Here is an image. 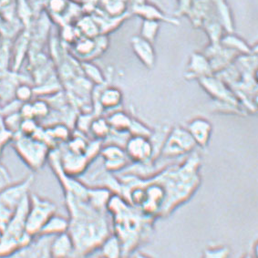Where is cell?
<instances>
[{
  "label": "cell",
  "mask_w": 258,
  "mask_h": 258,
  "mask_svg": "<svg viewBox=\"0 0 258 258\" xmlns=\"http://www.w3.org/2000/svg\"><path fill=\"white\" fill-rule=\"evenodd\" d=\"M70 214L68 233L75 245L77 257H86L95 253L112 231L107 212L97 210L87 200L65 194Z\"/></svg>",
  "instance_id": "obj_1"
},
{
  "label": "cell",
  "mask_w": 258,
  "mask_h": 258,
  "mask_svg": "<svg viewBox=\"0 0 258 258\" xmlns=\"http://www.w3.org/2000/svg\"><path fill=\"white\" fill-rule=\"evenodd\" d=\"M112 219V234L120 240L123 257L138 251L153 231L154 218L130 205L119 195L112 194L107 206Z\"/></svg>",
  "instance_id": "obj_2"
},
{
  "label": "cell",
  "mask_w": 258,
  "mask_h": 258,
  "mask_svg": "<svg viewBox=\"0 0 258 258\" xmlns=\"http://www.w3.org/2000/svg\"><path fill=\"white\" fill-rule=\"evenodd\" d=\"M29 206V196L20 204L10 224L0 234V258L10 256L19 249L29 245L35 238L26 230Z\"/></svg>",
  "instance_id": "obj_3"
},
{
  "label": "cell",
  "mask_w": 258,
  "mask_h": 258,
  "mask_svg": "<svg viewBox=\"0 0 258 258\" xmlns=\"http://www.w3.org/2000/svg\"><path fill=\"white\" fill-rule=\"evenodd\" d=\"M12 143L19 158L32 171L40 170L47 163L51 149L42 140L18 133Z\"/></svg>",
  "instance_id": "obj_4"
},
{
  "label": "cell",
  "mask_w": 258,
  "mask_h": 258,
  "mask_svg": "<svg viewBox=\"0 0 258 258\" xmlns=\"http://www.w3.org/2000/svg\"><path fill=\"white\" fill-rule=\"evenodd\" d=\"M56 212L57 206L51 200L30 192L29 210L26 218L27 232L33 237L38 236L44 225Z\"/></svg>",
  "instance_id": "obj_5"
},
{
  "label": "cell",
  "mask_w": 258,
  "mask_h": 258,
  "mask_svg": "<svg viewBox=\"0 0 258 258\" xmlns=\"http://www.w3.org/2000/svg\"><path fill=\"white\" fill-rule=\"evenodd\" d=\"M196 146L188 131L178 126L169 131L161 153L163 157H178L190 153Z\"/></svg>",
  "instance_id": "obj_6"
},
{
  "label": "cell",
  "mask_w": 258,
  "mask_h": 258,
  "mask_svg": "<svg viewBox=\"0 0 258 258\" xmlns=\"http://www.w3.org/2000/svg\"><path fill=\"white\" fill-rule=\"evenodd\" d=\"M34 182L35 177L30 174L19 182H12L0 192V204L16 212L20 204L29 196Z\"/></svg>",
  "instance_id": "obj_7"
},
{
  "label": "cell",
  "mask_w": 258,
  "mask_h": 258,
  "mask_svg": "<svg viewBox=\"0 0 258 258\" xmlns=\"http://www.w3.org/2000/svg\"><path fill=\"white\" fill-rule=\"evenodd\" d=\"M59 164L62 172L68 176L78 178L86 173L91 161L84 153L72 152L70 149H58Z\"/></svg>",
  "instance_id": "obj_8"
},
{
  "label": "cell",
  "mask_w": 258,
  "mask_h": 258,
  "mask_svg": "<svg viewBox=\"0 0 258 258\" xmlns=\"http://www.w3.org/2000/svg\"><path fill=\"white\" fill-rule=\"evenodd\" d=\"M198 81L215 101L239 107L238 99L234 95V92L231 91L228 85H226L220 78L211 75L201 78Z\"/></svg>",
  "instance_id": "obj_9"
},
{
  "label": "cell",
  "mask_w": 258,
  "mask_h": 258,
  "mask_svg": "<svg viewBox=\"0 0 258 258\" xmlns=\"http://www.w3.org/2000/svg\"><path fill=\"white\" fill-rule=\"evenodd\" d=\"M125 152L134 163H147L153 162L155 150L151 138L131 136L125 144Z\"/></svg>",
  "instance_id": "obj_10"
},
{
  "label": "cell",
  "mask_w": 258,
  "mask_h": 258,
  "mask_svg": "<svg viewBox=\"0 0 258 258\" xmlns=\"http://www.w3.org/2000/svg\"><path fill=\"white\" fill-rule=\"evenodd\" d=\"M100 154L103 159V166L107 172H119L123 170L128 164L129 158L125 150L119 145L108 144L101 148Z\"/></svg>",
  "instance_id": "obj_11"
},
{
  "label": "cell",
  "mask_w": 258,
  "mask_h": 258,
  "mask_svg": "<svg viewBox=\"0 0 258 258\" xmlns=\"http://www.w3.org/2000/svg\"><path fill=\"white\" fill-rule=\"evenodd\" d=\"M51 238L52 237L38 235L29 245L4 258H51L49 252Z\"/></svg>",
  "instance_id": "obj_12"
},
{
  "label": "cell",
  "mask_w": 258,
  "mask_h": 258,
  "mask_svg": "<svg viewBox=\"0 0 258 258\" xmlns=\"http://www.w3.org/2000/svg\"><path fill=\"white\" fill-rule=\"evenodd\" d=\"M186 130L197 146L202 148L208 146L213 133V126L209 120L201 117L195 118L188 123Z\"/></svg>",
  "instance_id": "obj_13"
},
{
  "label": "cell",
  "mask_w": 258,
  "mask_h": 258,
  "mask_svg": "<svg viewBox=\"0 0 258 258\" xmlns=\"http://www.w3.org/2000/svg\"><path fill=\"white\" fill-rule=\"evenodd\" d=\"M49 252L51 258H77L75 245L68 232L51 238Z\"/></svg>",
  "instance_id": "obj_14"
},
{
  "label": "cell",
  "mask_w": 258,
  "mask_h": 258,
  "mask_svg": "<svg viewBox=\"0 0 258 258\" xmlns=\"http://www.w3.org/2000/svg\"><path fill=\"white\" fill-rule=\"evenodd\" d=\"M131 46L134 54L140 61L148 69H153L155 63V50L153 44L142 38L141 36H134L131 38Z\"/></svg>",
  "instance_id": "obj_15"
},
{
  "label": "cell",
  "mask_w": 258,
  "mask_h": 258,
  "mask_svg": "<svg viewBox=\"0 0 258 258\" xmlns=\"http://www.w3.org/2000/svg\"><path fill=\"white\" fill-rule=\"evenodd\" d=\"M214 75L210 63L204 53H192L188 63L185 77L189 80H199L204 77Z\"/></svg>",
  "instance_id": "obj_16"
},
{
  "label": "cell",
  "mask_w": 258,
  "mask_h": 258,
  "mask_svg": "<svg viewBox=\"0 0 258 258\" xmlns=\"http://www.w3.org/2000/svg\"><path fill=\"white\" fill-rule=\"evenodd\" d=\"M133 13L138 15L141 18H143L144 20H153L158 22L163 21V22H166L168 24L175 25V26L180 25L178 19L168 17L155 6L146 2L138 5H134Z\"/></svg>",
  "instance_id": "obj_17"
},
{
  "label": "cell",
  "mask_w": 258,
  "mask_h": 258,
  "mask_svg": "<svg viewBox=\"0 0 258 258\" xmlns=\"http://www.w3.org/2000/svg\"><path fill=\"white\" fill-rule=\"evenodd\" d=\"M69 225V218L55 214L47 221L38 235L54 237L58 234L67 233Z\"/></svg>",
  "instance_id": "obj_18"
},
{
  "label": "cell",
  "mask_w": 258,
  "mask_h": 258,
  "mask_svg": "<svg viewBox=\"0 0 258 258\" xmlns=\"http://www.w3.org/2000/svg\"><path fill=\"white\" fill-rule=\"evenodd\" d=\"M98 101L101 109H114L121 104L122 93L116 87L107 86L101 90L98 96Z\"/></svg>",
  "instance_id": "obj_19"
},
{
  "label": "cell",
  "mask_w": 258,
  "mask_h": 258,
  "mask_svg": "<svg viewBox=\"0 0 258 258\" xmlns=\"http://www.w3.org/2000/svg\"><path fill=\"white\" fill-rule=\"evenodd\" d=\"M101 252V255L105 258L123 257L122 246L120 240L117 238L115 234H111L106 238L98 249Z\"/></svg>",
  "instance_id": "obj_20"
},
{
  "label": "cell",
  "mask_w": 258,
  "mask_h": 258,
  "mask_svg": "<svg viewBox=\"0 0 258 258\" xmlns=\"http://www.w3.org/2000/svg\"><path fill=\"white\" fill-rule=\"evenodd\" d=\"M219 43L223 47L231 49L238 54H242V55L252 54V48L249 47L244 39L235 36L233 33H228L225 36H223Z\"/></svg>",
  "instance_id": "obj_21"
},
{
  "label": "cell",
  "mask_w": 258,
  "mask_h": 258,
  "mask_svg": "<svg viewBox=\"0 0 258 258\" xmlns=\"http://www.w3.org/2000/svg\"><path fill=\"white\" fill-rule=\"evenodd\" d=\"M214 6L216 9L217 16L219 18V23L228 33L234 32V21L229 6L225 0H213Z\"/></svg>",
  "instance_id": "obj_22"
},
{
  "label": "cell",
  "mask_w": 258,
  "mask_h": 258,
  "mask_svg": "<svg viewBox=\"0 0 258 258\" xmlns=\"http://www.w3.org/2000/svg\"><path fill=\"white\" fill-rule=\"evenodd\" d=\"M110 130L118 133H129L130 125L133 118L123 111H116L110 114L107 119Z\"/></svg>",
  "instance_id": "obj_23"
},
{
  "label": "cell",
  "mask_w": 258,
  "mask_h": 258,
  "mask_svg": "<svg viewBox=\"0 0 258 258\" xmlns=\"http://www.w3.org/2000/svg\"><path fill=\"white\" fill-rule=\"evenodd\" d=\"M90 132L95 137L96 140H104L110 133V127L104 118L98 117L93 119L90 126Z\"/></svg>",
  "instance_id": "obj_24"
},
{
  "label": "cell",
  "mask_w": 258,
  "mask_h": 258,
  "mask_svg": "<svg viewBox=\"0 0 258 258\" xmlns=\"http://www.w3.org/2000/svg\"><path fill=\"white\" fill-rule=\"evenodd\" d=\"M82 72L88 78L89 82L95 83L97 85H102L105 82V79L101 70L94 64L89 61H84L82 64Z\"/></svg>",
  "instance_id": "obj_25"
},
{
  "label": "cell",
  "mask_w": 258,
  "mask_h": 258,
  "mask_svg": "<svg viewBox=\"0 0 258 258\" xmlns=\"http://www.w3.org/2000/svg\"><path fill=\"white\" fill-rule=\"evenodd\" d=\"M160 29V22L153 20H144L141 28V37L148 40L151 43H154L158 32Z\"/></svg>",
  "instance_id": "obj_26"
},
{
  "label": "cell",
  "mask_w": 258,
  "mask_h": 258,
  "mask_svg": "<svg viewBox=\"0 0 258 258\" xmlns=\"http://www.w3.org/2000/svg\"><path fill=\"white\" fill-rule=\"evenodd\" d=\"M23 120L22 116L19 112L4 115L3 117V127L9 130L12 134H18L20 130V125Z\"/></svg>",
  "instance_id": "obj_27"
},
{
  "label": "cell",
  "mask_w": 258,
  "mask_h": 258,
  "mask_svg": "<svg viewBox=\"0 0 258 258\" xmlns=\"http://www.w3.org/2000/svg\"><path fill=\"white\" fill-rule=\"evenodd\" d=\"M129 134L132 136L151 138V136L153 134V132L146 125H144L142 121L133 118L131 125H130Z\"/></svg>",
  "instance_id": "obj_28"
},
{
  "label": "cell",
  "mask_w": 258,
  "mask_h": 258,
  "mask_svg": "<svg viewBox=\"0 0 258 258\" xmlns=\"http://www.w3.org/2000/svg\"><path fill=\"white\" fill-rule=\"evenodd\" d=\"M34 91L27 84H21L19 85L16 91H15V96L16 100L20 101L21 103L25 102H29L31 101L33 97Z\"/></svg>",
  "instance_id": "obj_29"
},
{
  "label": "cell",
  "mask_w": 258,
  "mask_h": 258,
  "mask_svg": "<svg viewBox=\"0 0 258 258\" xmlns=\"http://www.w3.org/2000/svg\"><path fill=\"white\" fill-rule=\"evenodd\" d=\"M32 104L34 119L37 118H45L49 114V105L45 101H36Z\"/></svg>",
  "instance_id": "obj_30"
},
{
  "label": "cell",
  "mask_w": 258,
  "mask_h": 258,
  "mask_svg": "<svg viewBox=\"0 0 258 258\" xmlns=\"http://www.w3.org/2000/svg\"><path fill=\"white\" fill-rule=\"evenodd\" d=\"M38 129L36 119H23L20 125L19 133L27 136H33Z\"/></svg>",
  "instance_id": "obj_31"
},
{
  "label": "cell",
  "mask_w": 258,
  "mask_h": 258,
  "mask_svg": "<svg viewBox=\"0 0 258 258\" xmlns=\"http://www.w3.org/2000/svg\"><path fill=\"white\" fill-rule=\"evenodd\" d=\"M229 249L224 246H217L206 249L204 258H228Z\"/></svg>",
  "instance_id": "obj_32"
},
{
  "label": "cell",
  "mask_w": 258,
  "mask_h": 258,
  "mask_svg": "<svg viewBox=\"0 0 258 258\" xmlns=\"http://www.w3.org/2000/svg\"><path fill=\"white\" fill-rule=\"evenodd\" d=\"M12 183V178L8 168L0 163V192Z\"/></svg>",
  "instance_id": "obj_33"
},
{
  "label": "cell",
  "mask_w": 258,
  "mask_h": 258,
  "mask_svg": "<svg viewBox=\"0 0 258 258\" xmlns=\"http://www.w3.org/2000/svg\"><path fill=\"white\" fill-rule=\"evenodd\" d=\"M191 0H179V4H180V9L178 11L179 14H187L188 11L190 10L191 5Z\"/></svg>",
  "instance_id": "obj_34"
},
{
  "label": "cell",
  "mask_w": 258,
  "mask_h": 258,
  "mask_svg": "<svg viewBox=\"0 0 258 258\" xmlns=\"http://www.w3.org/2000/svg\"><path fill=\"white\" fill-rule=\"evenodd\" d=\"M132 258H153L152 256H150L148 254L144 253H139V252H134V257Z\"/></svg>",
  "instance_id": "obj_35"
},
{
  "label": "cell",
  "mask_w": 258,
  "mask_h": 258,
  "mask_svg": "<svg viewBox=\"0 0 258 258\" xmlns=\"http://www.w3.org/2000/svg\"><path fill=\"white\" fill-rule=\"evenodd\" d=\"M134 5H138V4H142L145 2V0H134Z\"/></svg>",
  "instance_id": "obj_36"
},
{
  "label": "cell",
  "mask_w": 258,
  "mask_h": 258,
  "mask_svg": "<svg viewBox=\"0 0 258 258\" xmlns=\"http://www.w3.org/2000/svg\"><path fill=\"white\" fill-rule=\"evenodd\" d=\"M1 128H3V117L2 116H0V129Z\"/></svg>",
  "instance_id": "obj_37"
},
{
  "label": "cell",
  "mask_w": 258,
  "mask_h": 258,
  "mask_svg": "<svg viewBox=\"0 0 258 258\" xmlns=\"http://www.w3.org/2000/svg\"><path fill=\"white\" fill-rule=\"evenodd\" d=\"M3 147H4V145H2V144H0V157H1V154H2V150H3Z\"/></svg>",
  "instance_id": "obj_38"
},
{
  "label": "cell",
  "mask_w": 258,
  "mask_h": 258,
  "mask_svg": "<svg viewBox=\"0 0 258 258\" xmlns=\"http://www.w3.org/2000/svg\"><path fill=\"white\" fill-rule=\"evenodd\" d=\"M244 258H254V257H252V256H249V255H247V256H244Z\"/></svg>",
  "instance_id": "obj_39"
},
{
  "label": "cell",
  "mask_w": 258,
  "mask_h": 258,
  "mask_svg": "<svg viewBox=\"0 0 258 258\" xmlns=\"http://www.w3.org/2000/svg\"><path fill=\"white\" fill-rule=\"evenodd\" d=\"M97 258H105V257H103V256H102V255H101V254H100V255H99V256H98V257Z\"/></svg>",
  "instance_id": "obj_40"
},
{
  "label": "cell",
  "mask_w": 258,
  "mask_h": 258,
  "mask_svg": "<svg viewBox=\"0 0 258 258\" xmlns=\"http://www.w3.org/2000/svg\"><path fill=\"white\" fill-rule=\"evenodd\" d=\"M121 258H132V257H129V256H128V257H121Z\"/></svg>",
  "instance_id": "obj_41"
},
{
  "label": "cell",
  "mask_w": 258,
  "mask_h": 258,
  "mask_svg": "<svg viewBox=\"0 0 258 258\" xmlns=\"http://www.w3.org/2000/svg\"><path fill=\"white\" fill-rule=\"evenodd\" d=\"M0 110H1V105H0Z\"/></svg>",
  "instance_id": "obj_42"
}]
</instances>
